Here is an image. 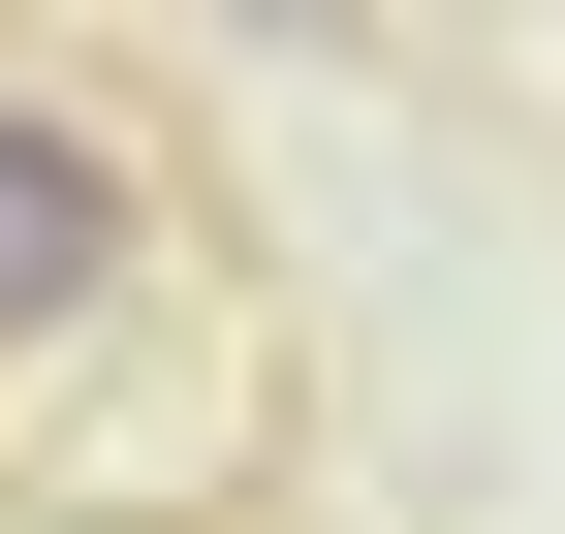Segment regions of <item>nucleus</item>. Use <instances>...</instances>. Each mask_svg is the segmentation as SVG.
<instances>
[{
  "label": "nucleus",
  "instance_id": "obj_1",
  "mask_svg": "<svg viewBox=\"0 0 565 534\" xmlns=\"http://www.w3.org/2000/svg\"><path fill=\"white\" fill-rule=\"evenodd\" d=\"M126 314H158V158H126L95 95H32V63H0V377L126 346Z\"/></svg>",
  "mask_w": 565,
  "mask_h": 534
}]
</instances>
